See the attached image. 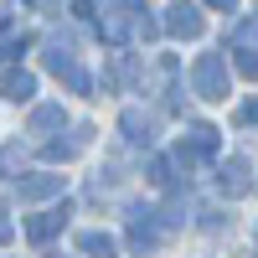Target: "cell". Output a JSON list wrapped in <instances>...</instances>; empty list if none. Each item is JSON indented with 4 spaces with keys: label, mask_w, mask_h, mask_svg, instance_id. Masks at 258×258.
Segmentation results:
<instances>
[{
    "label": "cell",
    "mask_w": 258,
    "mask_h": 258,
    "mask_svg": "<svg viewBox=\"0 0 258 258\" xmlns=\"http://www.w3.org/2000/svg\"><path fill=\"white\" fill-rule=\"evenodd\" d=\"M191 83H197L202 98H227V62L217 52H202L197 68H191Z\"/></svg>",
    "instance_id": "1"
},
{
    "label": "cell",
    "mask_w": 258,
    "mask_h": 258,
    "mask_svg": "<svg viewBox=\"0 0 258 258\" xmlns=\"http://www.w3.org/2000/svg\"><path fill=\"white\" fill-rule=\"evenodd\" d=\"M68 217H73V207L62 202V207H47V212H36V217L26 222V238L31 243H47V238H57L62 227H68Z\"/></svg>",
    "instance_id": "2"
},
{
    "label": "cell",
    "mask_w": 258,
    "mask_h": 258,
    "mask_svg": "<svg viewBox=\"0 0 258 258\" xmlns=\"http://www.w3.org/2000/svg\"><path fill=\"white\" fill-rule=\"evenodd\" d=\"M160 243V227H155V212H145V207H135L129 212V248L135 253H145V248H155Z\"/></svg>",
    "instance_id": "3"
},
{
    "label": "cell",
    "mask_w": 258,
    "mask_h": 258,
    "mask_svg": "<svg viewBox=\"0 0 258 258\" xmlns=\"http://www.w3.org/2000/svg\"><path fill=\"white\" fill-rule=\"evenodd\" d=\"M165 26H170V36H202V11L197 6H186V0H176L170 6V16H165Z\"/></svg>",
    "instance_id": "4"
},
{
    "label": "cell",
    "mask_w": 258,
    "mask_h": 258,
    "mask_svg": "<svg viewBox=\"0 0 258 258\" xmlns=\"http://www.w3.org/2000/svg\"><path fill=\"white\" fill-rule=\"evenodd\" d=\"M217 186L227 191V197H248V186H253V176H248V160H227V165L217 170Z\"/></svg>",
    "instance_id": "5"
},
{
    "label": "cell",
    "mask_w": 258,
    "mask_h": 258,
    "mask_svg": "<svg viewBox=\"0 0 258 258\" xmlns=\"http://www.w3.org/2000/svg\"><path fill=\"white\" fill-rule=\"evenodd\" d=\"M62 191V176H26V181H16V197L21 202H47Z\"/></svg>",
    "instance_id": "6"
},
{
    "label": "cell",
    "mask_w": 258,
    "mask_h": 258,
    "mask_svg": "<svg viewBox=\"0 0 258 258\" xmlns=\"http://www.w3.org/2000/svg\"><path fill=\"white\" fill-rule=\"evenodd\" d=\"M0 93H6L11 103H31V93H36V78L16 68V73H6V78H0Z\"/></svg>",
    "instance_id": "7"
},
{
    "label": "cell",
    "mask_w": 258,
    "mask_h": 258,
    "mask_svg": "<svg viewBox=\"0 0 258 258\" xmlns=\"http://www.w3.org/2000/svg\"><path fill=\"white\" fill-rule=\"evenodd\" d=\"M68 124V114H62V103H41V109H31V135H52V129Z\"/></svg>",
    "instance_id": "8"
},
{
    "label": "cell",
    "mask_w": 258,
    "mask_h": 258,
    "mask_svg": "<svg viewBox=\"0 0 258 258\" xmlns=\"http://www.w3.org/2000/svg\"><path fill=\"white\" fill-rule=\"evenodd\" d=\"M88 135H93V129H78L73 140H47V145H41V155H47V160H73L78 150L88 145Z\"/></svg>",
    "instance_id": "9"
},
{
    "label": "cell",
    "mask_w": 258,
    "mask_h": 258,
    "mask_svg": "<svg viewBox=\"0 0 258 258\" xmlns=\"http://www.w3.org/2000/svg\"><path fill=\"white\" fill-rule=\"evenodd\" d=\"M119 129H124V140H129V145H150V140H155V135H150V119H145L140 109H124Z\"/></svg>",
    "instance_id": "10"
},
{
    "label": "cell",
    "mask_w": 258,
    "mask_h": 258,
    "mask_svg": "<svg viewBox=\"0 0 258 258\" xmlns=\"http://www.w3.org/2000/svg\"><path fill=\"white\" fill-rule=\"evenodd\" d=\"M78 248L83 253H88V258H114V238H109V232H83V238H78Z\"/></svg>",
    "instance_id": "11"
},
{
    "label": "cell",
    "mask_w": 258,
    "mask_h": 258,
    "mask_svg": "<svg viewBox=\"0 0 258 258\" xmlns=\"http://www.w3.org/2000/svg\"><path fill=\"white\" fill-rule=\"evenodd\" d=\"M212 150H217V129H212V124H191V150H186V155H212Z\"/></svg>",
    "instance_id": "12"
},
{
    "label": "cell",
    "mask_w": 258,
    "mask_h": 258,
    "mask_svg": "<svg viewBox=\"0 0 258 258\" xmlns=\"http://www.w3.org/2000/svg\"><path fill=\"white\" fill-rule=\"evenodd\" d=\"M238 73L243 78H258V47H243L238 52Z\"/></svg>",
    "instance_id": "13"
},
{
    "label": "cell",
    "mask_w": 258,
    "mask_h": 258,
    "mask_svg": "<svg viewBox=\"0 0 258 258\" xmlns=\"http://www.w3.org/2000/svg\"><path fill=\"white\" fill-rule=\"evenodd\" d=\"M238 124H258V98H253V103H243V109H238Z\"/></svg>",
    "instance_id": "14"
},
{
    "label": "cell",
    "mask_w": 258,
    "mask_h": 258,
    "mask_svg": "<svg viewBox=\"0 0 258 258\" xmlns=\"http://www.w3.org/2000/svg\"><path fill=\"white\" fill-rule=\"evenodd\" d=\"M11 238H16V222L6 217V207H0V243H11Z\"/></svg>",
    "instance_id": "15"
},
{
    "label": "cell",
    "mask_w": 258,
    "mask_h": 258,
    "mask_svg": "<svg viewBox=\"0 0 258 258\" xmlns=\"http://www.w3.org/2000/svg\"><path fill=\"white\" fill-rule=\"evenodd\" d=\"M207 6H212V11H227V16H232V11H238V0H207Z\"/></svg>",
    "instance_id": "16"
},
{
    "label": "cell",
    "mask_w": 258,
    "mask_h": 258,
    "mask_svg": "<svg viewBox=\"0 0 258 258\" xmlns=\"http://www.w3.org/2000/svg\"><path fill=\"white\" fill-rule=\"evenodd\" d=\"M31 6H52V0H31Z\"/></svg>",
    "instance_id": "17"
},
{
    "label": "cell",
    "mask_w": 258,
    "mask_h": 258,
    "mask_svg": "<svg viewBox=\"0 0 258 258\" xmlns=\"http://www.w3.org/2000/svg\"><path fill=\"white\" fill-rule=\"evenodd\" d=\"M0 57H6V52H0Z\"/></svg>",
    "instance_id": "18"
}]
</instances>
